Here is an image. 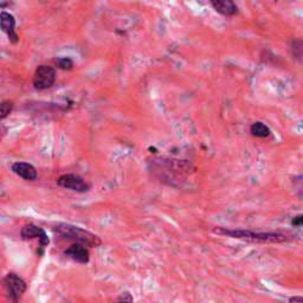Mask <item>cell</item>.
I'll list each match as a JSON object with an SVG mask.
<instances>
[{
    "mask_svg": "<svg viewBox=\"0 0 303 303\" xmlns=\"http://www.w3.org/2000/svg\"><path fill=\"white\" fill-rule=\"evenodd\" d=\"M214 232L221 236L236 238L249 241H259V243H283L290 240L287 233L282 232H255L250 230H230L226 227H216Z\"/></svg>",
    "mask_w": 303,
    "mask_h": 303,
    "instance_id": "obj_1",
    "label": "cell"
},
{
    "mask_svg": "<svg viewBox=\"0 0 303 303\" xmlns=\"http://www.w3.org/2000/svg\"><path fill=\"white\" fill-rule=\"evenodd\" d=\"M55 230L57 231V233H59L60 236L67 238V239L74 240L76 243H81L85 245V247H99L101 244L99 237L78 226L58 224Z\"/></svg>",
    "mask_w": 303,
    "mask_h": 303,
    "instance_id": "obj_2",
    "label": "cell"
},
{
    "mask_svg": "<svg viewBox=\"0 0 303 303\" xmlns=\"http://www.w3.org/2000/svg\"><path fill=\"white\" fill-rule=\"evenodd\" d=\"M4 287L6 293L12 301H18L26 291V283L23 279H20L17 274L10 272L4 279Z\"/></svg>",
    "mask_w": 303,
    "mask_h": 303,
    "instance_id": "obj_3",
    "label": "cell"
},
{
    "mask_svg": "<svg viewBox=\"0 0 303 303\" xmlns=\"http://www.w3.org/2000/svg\"><path fill=\"white\" fill-rule=\"evenodd\" d=\"M56 82V71L52 67L41 66L37 68L34 76V85L38 90L51 88Z\"/></svg>",
    "mask_w": 303,
    "mask_h": 303,
    "instance_id": "obj_4",
    "label": "cell"
},
{
    "mask_svg": "<svg viewBox=\"0 0 303 303\" xmlns=\"http://www.w3.org/2000/svg\"><path fill=\"white\" fill-rule=\"evenodd\" d=\"M57 185L63 187V189L75 191V192L84 193L88 192L90 186L82 176L77 174H63L57 179Z\"/></svg>",
    "mask_w": 303,
    "mask_h": 303,
    "instance_id": "obj_5",
    "label": "cell"
},
{
    "mask_svg": "<svg viewBox=\"0 0 303 303\" xmlns=\"http://www.w3.org/2000/svg\"><path fill=\"white\" fill-rule=\"evenodd\" d=\"M21 237H23L24 239H34V238H38L39 243H41L43 248L48 247L50 243L49 237L45 231L41 229V227L32 224L25 225L23 229H21Z\"/></svg>",
    "mask_w": 303,
    "mask_h": 303,
    "instance_id": "obj_6",
    "label": "cell"
},
{
    "mask_svg": "<svg viewBox=\"0 0 303 303\" xmlns=\"http://www.w3.org/2000/svg\"><path fill=\"white\" fill-rule=\"evenodd\" d=\"M0 27L7 35L10 41L13 44H16L19 38H18V35L16 32V20H14L12 14L7 12H3L0 14Z\"/></svg>",
    "mask_w": 303,
    "mask_h": 303,
    "instance_id": "obj_7",
    "label": "cell"
},
{
    "mask_svg": "<svg viewBox=\"0 0 303 303\" xmlns=\"http://www.w3.org/2000/svg\"><path fill=\"white\" fill-rule=\"evenodd\" d=\"M12 171L18 176H20L24 180H27V181H35L38 178L37 169L31 164H27V162H14L12 165Z\"/></svg>",
    "mask_w": 303,
    "mask_h": 303,
    "instance_id": "obj_8",
    "label": "cell"
},
{
    "mask_svg": "<svg viewBox=\"0 0 303 303\" xmlns=\"http://www.w3.org/2000/svg\"><path fill=\"white\" fill-rule=\"evenodd\" d=\"M66 255L68 257L74 259L75 262L81 263V264H85L89 262V251L85 248V245L81 243H75L69 247L66 250Z\"/></svg>",
    "mask_w": 303,
    "mask_h": 303,
    "instance_id": "obj_9",
    "label": "cell"
},
{
    "mask_svg": "<svg viewBox=\"0 0 303 303\" xmlns=\"http://www.w3.org/2000/svg\"><path fill=\"white\" fill-rule=\"evenodd\" d=\"M210 3L212 7L224 17H232L238 12L234 0H210Z\"/></svg>",
    "mask_w": 303,
    "mask_h": 303,
    "instance_id": "obj_10",
    "label": "cell"
},
{
    "mask_svg": "<svg viewBox=\"0 0 303 303\" xmlns=\"http://www.w3.org/2000/svg\"><path fill=\"white\" fill-rule=\"evenodd\" d=\"M250 133L254 136H256V138L263 139V138H268V136L270 135V133H271V131H270V128L265 124L257 121V122H255V124L251 125Z\"/></svg>",
    "mask_w": 303,
    "mask_h": 303,
    "instance_id": "obj_11",
    "label": "cell"
},
{
    "mask_svg": "<svg viewBox=\"0 0 303 303\" xmlns=\"http://www.w3.org/2000/svg\"><path fill=\"white\" fill-rule=\"evenodd\" d=\"M12 109H13V103L12 102L5 101V102L0 103V120H4V118L9 116L11 111H12Z\"/></svg>",
    "mask_w": 303,
    "mask_h": 303,
    "instance_id": "obj_12",
    "label": "cell"
},
{
    "mask_svg": "<svg viewBox=\"0 0 303 303\" xmlns=\"http://www.w3.org/2000/svg\"><path fill=\"white\" fill-rule=\"evenodd\" d=\"M57 66L62 70H71L74 67V62L70 58H68V57H63V58H59L57 60Z\"/></svg>",
    "mask_w": 303,
    "mask_h": 303,
    "instance_id": "obj_13",
    "label": "cell"
},
{
    "mask_svg": "<svg viewBox=\"0 0 303 303\" xmlns=\"http://www.w3.org/2000/svg\"><path fill=\"white\" fill-rule=\"evenodd\" d=\"M117 301L118 302H133L134 301V298H133V296L128 293V291H126V293H122L120 295V297L117 298Z\"/></svg>",
    "mask_w": 303,
    "mask_h": 303,
    "instance_id": "obj_14",
    "label": "cell"
},
{
    "mask_svg": "<svg viewBox=\"0 0 303 303\" xmlns=\"http://www.w3.org/2000/svg\"><path fill=\"white\" fill-rule=\"evenodd\" d=\"M302 222H303L302 216H301V215H298L296 218H294L293 225H294V226H301V225H302Z\"/></svg>",
    "mask_w": 303,
    "mask_h": 303,
    "instance_id": "obj_15",
    "label": "cell"
},
{
    "mask_svg": "<svg viewBox=\"0 0 303 303\" xmlns=\"http://www.w3.org/2000/svg\"><path fill=\"white\" fill-rule=\"evenodd\" d=\"M289 302H298V303H302L303 302V297L301 296H294V297H290L289 298Z\"/></svg>",
    "mask_w": 303,
    "mask_h": 303,
    "instance_id": "obj_16",
    "label": "cell"
}]
</instances>
